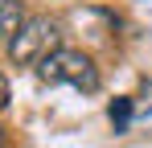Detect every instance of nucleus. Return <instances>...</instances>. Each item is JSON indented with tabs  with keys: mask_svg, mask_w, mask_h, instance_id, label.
<instances>
[{
	"mask_svg": "<svg viewBox=\"0 0 152 148\" xmlns=\"http://www.w3.org/2000/svg\"><path fill=\"white\" fill-rule=\"evenodd\" d=\"M25 21L29 17H25V8H21L17 0H0V41H12Z\"/></svg>",
	"mask_w": 152,
	"mask_h": 148,
	"instance_id": "nucleus-3",
	"label": "nucleus"
},
{
	"mask_svg": "<svg viewBox=\"0 0 152 148\" xmlns=\"http://www.w3.org/2000/svg\"><path fill=\"white\" fill-rule=\"evenodd\" d=\"M37 78L50 82V86H74V91H99V70L95 62L82 53V49H58L50 53L41 66H37Z\"/></svg>",
	"mask_w": 152,
	"mask_h": 148,
	"instance_id": "nucleus-1",
	"label": "nucleus"
},
{
	"mask_svg": "<svg viewBox=\"0 0 152 148\" xmlns=\"http://www.w3.org/2000/svg\"><path fill=\"white\" fill-rule=\"evenodd\" d=\"M8 107V82H4V74H0V111Z\"/></svg>",
	"mask_w": 152,
	"mask_h": 148,
	"instance_id": "nucleus-5",
	"label": "nucleus"
},
{
	"mask_svg": "<svg viewBox=\"0 0 152 148\" xmlns=\"http://www.w3.org/2000/svg\"><path fill=\"white\" fill-rule=\"evenodd\" d=\"M58 41H62V33H58V25L50 21V17H29L25 25H21V33L8 41V58L17 62V66H41L50 53H58Z\"/></svg>",
	"mask_w": 152,
	"mask_h": 148,
	"instance_id": "nucleus-2",
	"label": "nucleus"
},
{
	"mask_svg": "<svg viewBox=\"0 0 152 148\" xmlns=\"http://www.w3.org/2000/svg\"><path fill=\"white\" fill-rule=\"evenodd\" d=\"M0 148H4V132H0Z\"/></svg>",
	"mask_w": 152,
	"mask_h": 148,
	"instance_id": "nucleus-6",
	"label": "nucleus"
},
{
	"mask_svg": "<svg viewBox=\"0 0 152 148\" xmlns=\"http://www.w3.org/2000/svg\"><path fill=\"white\" fill-rule=\"evenodd\" d=\"M127 119H132V103H127V99H115V103H111V123H115V132H124Z\"/></svg>",
	"mask_w": 152,
	"mask_h": 148,
	"instance_id": "nucleus-4",
	"label": "nucleus"
}]
</instances>
